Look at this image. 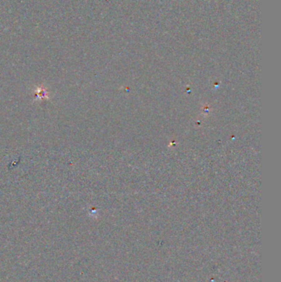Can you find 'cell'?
<instances>
[{
  "label": "cell",
  "mask_w": 281,
  "mask_h": 282,
  "mask_svg": "<svg viewBox=\"0 0 281 282\" xmlns=\"http://www.w3.org/2000/svg\"><path fill=\"white\" fill-rule=\"evenodd\" d=\"M35 96L36 97V98H39V99L46 98V97H48V92H47L46 88L41 87V88H39L36 91Z\"/></svg>",
  "instance_id": "1"
}]
</instances>
